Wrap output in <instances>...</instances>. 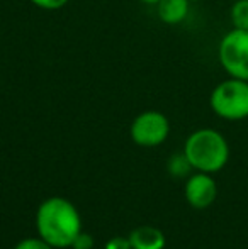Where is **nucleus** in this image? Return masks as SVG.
Returning a JSON list of instances; mask_svg holds the SVG:
<instances>
[{"label": "nucleus", "instance_id": "1", "mask_svg": "<svg viewBox=\"0 0 248 249\" xmlns=\"http://www.w3.org/2000/svg\"><path fill=\"white\" fill-rule=\"evenodd\" d=\"M39 237L55 249L70 248L82 231V219L72 202L61 197L44 200L36 213Z\"/></svg>", "mask_w": 248, "mask_h": 249}, {"label": "nucleus", "instance_id": "2", "mask_svg": "<svg viewBox=\"0 0 248 249\" xmlns=\"http://www.w3.org/2000/svg\"><path fill=\"white\" fill-rule=\"evenodd\" d=\"M184 154L195 171L218 173L229 160V144L226 138L216 129H197L187 138Z\"/></svg>", "mask_w": 248, "mask_h": 249}, {"label": "nucleus", "instance_id": "3", "mask_svg": "<svg viewBox=\"0 0 248 249\" xmlns=\"http://www.w3.org/2000/svg\"><path fill=\"white\" fill-rule=\"evenodd\" d=\"M209 105L225 121H243L248 117V82L229 78L219 82L209 95Z\"/></svg>", "mask_w": 248, "mask_h": 249}, {"label": "nucleus", "instance_id": "4", "mask_svg": "<svg viewBox=\"0 0 248 249\" xmlns=\"http://www.w3.org/2000/svg\"><path fill=\"white\" fill-rule=\"evenodd\" d=\"M219 65L228 76L248 82V29H235L221 37L218 46Z\"/></svg>", "mask_w": 248, "mask_h": 249}, {"label": "nucleus", "instance_id": "5", "mask_svg": "<svg viewBox=\"0 0 248 249\" xmlns=\"http://www.w3.org/2000/svg\"><path fill=\"white\" fill-rule=\"evenodd\" d=\"M170 132V122L162 112L145 110L133 121L129 134L141 148H155L165 142Z\"/></svg>", "mask_w": 248, "mask_h": 249}, {"label": "nucleus", "instance_id": "6", "mask_svg": "<svg viewBox=\"0 0 248 249\" xmlns=\"http://www.w3.org/2000/svg\"><path fill=\"white\" fill-rule=\"evenodd\" d=\"M184 194H186L189 205L202 210L214 203L216 197H218V187H216V181L211 177V173L197 171L189 177Z\"/></svg>", "mask_w": 248, "mask_h": 249}, {"label": "nucleus", "instance_id": "7", "mask_svg": "<svg viewBox=\"0 0 248 249\" xmlns=\"http://www.w3.org/2000/svg\"><path fill=\"white\" fill-rule=\"evenodd\" d=\"M191 0H160L156 3V14L163 24L177 26L184 22L189 16Z\"/></svg>", "mask_w": 248, "mask_h": 249}, {"label": "nucleus", "instance_id": "8", "mask_svg": "<svg viewBox=\"0 0 248 249\" xmlns=\"http://www.w3.org/2000/svg\"><path fill=\"white\" fill-rule=\"evenodd\" d=\"M129 243L133 249H163L165 234L153 226H141L129 234Z\"/></svg>", "mask_w": 248, "mask_h": 249}, {"label": "nucleus", "instance_id": "9", "mask_svg": "<svg viewBox=\"0 0 248 249\" xmlns=\"http://www.w3.org/2000/svg\"><path fill=\"white\" fill-rule=\"evenodd\" d=\"M229 20L235 29H248V0H235L229 9Z\"/></svg>", "mask_w": 248, "mask_h": 249}, {"label": "nucleus", "instance_id": "10", "mask_svg": "<svg viewBox=\"0 0 248 249\" xmlns=\"http://www.w3.org/2000/svg\"><path fill=\"white\" fill-rule=\"evenodd\" d=\"M167 168H169V173L172 175V177H175V178L187 177V175L191 173V170H194V168H192V164L189 163L187 156L184 153L170 156L169 163H167Z\"/></svg>", "mask_w": 248, "mask_h": 249}, {"label": "nucleus", "instance_id": "11", "mask_svg": "<svg viewBox=\"0 0 248 249\" xmlns=\"http://www.w3.org/2000/svg\"><path fill=\"white\" fill-rule=\"evenodd\" d=\"M14 249H55L51 244H48L44 239H36V237H27L22 239L20 243H17V246Z\"/></svg>", "mask_w": 248, "mask_h": 249}, {"label": "nucleus", "instance_id": "12", "mask_svg": "<svg viewBox=\"0 0 248 249\" xmlns=\"http://www.w3.org/2000/svg\"><path fill=\"white\" fill-rule=\"evenodd\" d=\"M72 249H92L94 248V237L90 236L89 232H83V231H80L78 236L73 239Z\"/></svg>", "mask_w": 248, "mask_h": 249}, {"label": "nucleus", "instance_id": "13", "mask_svg": "<svg viewBox=\"0 0 248 249\" xmlns=\"http://www.w3.org/2000/svg\"><path fill=\"white\" fill-rule=\"evenodd\" d=\"M29 2L43 10H60L70 0H29Z\"/></svg>", "mask_w": 248, "mask_h": 249}, {"label": "nucleus", "instance_id": "14", "mask_svg": "<svg viewBox=\"0 0 248 249\" xmlns=\"http://www.w3.org/2000/svg\"><path fill=\"white\" fill-rule=\"evenodd\" d=\"M104 249H133L131 243H129V237H113V239L107 241L106 248Z\"/></svg>", "mask_w": 248, "mask_h": 249}, {"label": "nucleus", "instance_id": "15", "mask_svg": "<svg viewBox=\"0 0 248 249\" xmlns=\"http://www.w3.org/2000/svg\"><path fill=\"white\" fill-rule=\"evenodd\" d=\"M139 2H143V3H153V5H156V3H158L160 0H139Z\"/></svg>", "mask_w": 248, "mask_h": 249}, {"label": "nucleus", "instance_id": "16", "mask_svg": "<svg viewBox=\"0 0 248 249\" xmlns=\"http://www.w3.org/2000/svg\"><path fill=\"white\" fill-rule=\"evenodd\" d=\"M191 2H192V0H191Z\"/></svg>", "mask_w": 248, "mask_h": 249}]
</instances>
